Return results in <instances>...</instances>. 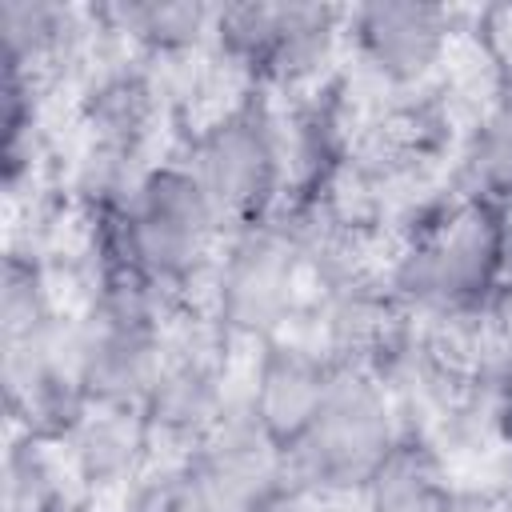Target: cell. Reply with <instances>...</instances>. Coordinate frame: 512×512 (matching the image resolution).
<instances>
[{
	"instance_id": "9c48e42d",
	"label": "cell",
	"mask_w": 512,
	"mask_h": 512,
	"mask_svg": "<svg viewBox=\"0 0 512 512\" xmlns=\"http://www.w3.org/2000/svg\"><path fill=\"white\" fill-rule=\"evenodd\" d=\"M344 24L360 60L388 84H420L452 36V12L436 4H360Z\"/></svg>"
},
{
	"instance_id": "9a60e30c",
	"label": "cell",
	"mask_w": 512,
	"mask_h": 512,
	"mask_svg": "<svg viewBox=\"0 0 512 512\" xmlns=\"http://www.w3.org/2000/svg\"><path fill=\"white\" fill-rule=\"evenodd\" d=\"M72 16L56 4H32V0H8L0 8V32H4V60L20 64V68H36V60H44L48 52L60 48V40L68 36Z\"/></svg>"
},
{
	"instance_id": "7c38bea8",
	"label": "cell",
	"mask_w": 512,
	"mask_h": 512,
	"mask_svg": "<svg viewBox=\"0 0 512 512\" xmlns=\"http://www.w3.org/2000/svg\"><path fill=\"white\" fill-rule=\"evenodd\" d=\"M464 168L472 180V196L496 208L512 204V92L500 96L472 128Z\"/></svg>"
},
{
	"instance_id": "e0dca14e",
	"label": "cell",
	"mask_w": 512,
	"mask_h": 512,
	"mask_svg": "<svg viewBox=\"0 0 512 512\" xmlns=\"http://www.w3.org/2000/svg\"><path fill=\"white\" fill-rule=\"evenodd\" d=\"M260 512H308V508H300V504H288V500H272V504H264Z\"/></svg>"
},
{
	"instance_id": "3957f363",
	"label": "cell",
	"mask_w": 512,
	"mask_h": 512,
	"mask_svg": "<svg viewBox=\"0 0 512 512\" xmlns=\"http://www.w3.org/2000/svg\"><path fill=\"white\" fill-rule=\"evenodd\" d=\"M388 396L352 368H332L308 424L284 448V468L304 492H364L396 452Z\"/></svg>"
},
{
	"instance_id": "ba28073f",
	"label": "cell",
	"mask_w": 512,
	"mask_h": 512,
	"mask_svg": "<svg viewBox=\"0 0 512 512\" xmlns=\"http://www.w3.org/2000/svg\"><path fill=\"white\" fill-rule=\"evenodd\" d=\"M296 284V248L284 232L260 224L232 236L220 260L216 304L236 332H268L284 320Z\"/></svg>"
},
{
	"instance_id": "2e32d148",
	"label": "cell",
	"mask_w": 512,
	"mask_h": 512,
	"mask_svg": "<svg viewBox=\"0 0 512 512\" xmlns=\"http://www.w3.org/2000/svg\"><path fill=\"white\" fill-rule=\"evenodd\" d=\"M488 316H492V332H496L500 356H512V276H508V280L500 284V292L492 296Z\"/></svg>"
},
{
	"instance_id": "6da1fadb",
	"label": "cell",
	"mask_w": 512,
	"mask_h": 512,
	"mask_svg": "<svg viewBox=\"0 0 512 512\" xmlns=\"http://www.w3.org/2000/svg\"><path fill=\"white\" fill-rule=\"evenodd\" d=\"M512 264V224L488 200H464L400 252L392 292L432 316H460L488 308Z\"/></svg>"
},
{
	"instance_id": "8992f818",
	"label": "cell",
	"mask_w": 512,
	"mask_h": 512,
	"mask_svg": "<svg viewBox=\"0 0 512 512\" xmlns=\"http://www.w3.org/2000/svg\"><path fill=\"white\" fill-rule=\"evenodd\" d=\"M344 16L348 12L316 4H232L216 8L212 36L240 64L296 84L324 68Z\"/></svg>"
},
{
	"instance_id": "5bb4252c",
	"label": "cell",
	"mask_w": 512,
	"mask_h": 512,
	"mask_svg": "<svg viewBox=\"0 0 512 512\" xmlns=\"http://www.w3.org/2000/svg\"><path fill=\"white\" fill-rule=\"evenodd\" d=\"M364 492L376 512H448V492L440 488L432 460L408 444H396Z\"/></svg>"
},
{
	"instance_id": "30bf717a",
	"label": "cell",
	"mask_w": 512,
	"mask_h": 512,
	"mask_svg": "<svg viewBox=\"0 0 512 512\" xmlns=\"http://www.w3.org/2000/svg\"><path fill=\"white\" fill-rule=\"evenodd\" d=\"M328 376H332L328 364H320L316 356L296 352V348H276V352L264 356L260 376H256V392H252V404H248V416L260 424V432L280 452L308 424V416H312Z\"/></svg>"
},
{
	"instance_id": "8fae6325",
	"label": "cell",
	"mask_w": 512,
	"mask_h": 512,
	"mask_svg": "<svg viewBox=\"0 0 512 512\" xmlns=\"http://www.w3.org/2000/svg\"><path fill=\"white\" fill-rule=\"evenodd\" d=\"M144 404H148L152 420L176 436H208L224 420L216 372L196 356L164 360Z\"/></svg>"
},
{
	"instance_id": "7a4b0ae2",
	"label": "cell",
	"mask_w": 512,
	"mask_h": 512,
	"mask_svg": "<svg viewBox=\"0 0 512 512\" xmlns=\"http://www.w3.org/2000/svg\"><path fill=\"white\" fill-rule=\"evenodd\" d=\"M156 288L136 276L128 264H112L92 308L68 332V368L80 388V400L100 408L144 404L160 368V320Z\"/></svg>"
},
{
	"instance_id": "277c9868",
	"label": "cell",
	"mask_w": 512,
	"mask_h": 512,
	"mask_svg": "<svg viewBox=\"0 0 512 512\" xmlns=\"http://www.w3.org/2000/svg\"><path fill=\"white\" fill-rule=\"evenodd\" d=\"M216 236H224L220 220L184 164L140 172L116 204V260L156 292L188 284L208 264Z\"/></svg>"
},
{
	"instance_id": "5b68a950",
	"label": "cell",
	"mask_w": 512,
	"mask_h": 512,
	"mask_svg": "<svg viewBox=\"0 0 512 512\" xmlns=\"http://www.w3.org/2000/svg\"><path fill=\"white\" fill-rule=\"evenodd\" d=\"M184 168L212 204L220 232L260 228L284 184V144L264 108H232L188 148Z\"/></svg>"
},
{
	"instance_id": "4fadbf2b",
	"label": "cell",
	"mask_w": 512,
	"mask_h": 512,
	"mask_svg": "<svg viewBox=\"0 0 512 512\" xmlns=\"http://www.w3.org/2000/svg\"><path fill=\"white\" fill-rule=\"evenodd\" d=\"M120 32L148 52H188L216 28V8L204 4H120L112 8Z\"/></svg>"
},
{
	"instance_id": "52a82bcc",
	"label": "cell",
	"mask_w": 512,
	"mask_h": 512,
	"mask_svg": "<svg viewBox=\"0 0 512 512\" xmlns=\"http://www.w3.org/2000/svg\"><path fill=\"white\" fill-rule=\"evenodd\" d=\"M280 476H288L284 452L260 432L252 416H240L220 420L204 436L184 492L196 512H260L276 500L272 488Z\"/></svg>"
}]
</instances>
